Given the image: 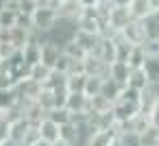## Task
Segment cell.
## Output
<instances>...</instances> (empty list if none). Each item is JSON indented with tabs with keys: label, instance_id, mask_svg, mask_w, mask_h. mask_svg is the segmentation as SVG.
<instances>
[{
	"label": "cell",
	"instance_id": "1",
	"mask_svg": "<svg viewBox=\"0 0 159 146\" xmlns=\"http://www.w3.org/2000/svg\"><path fill=\"white\" fill-rule=\"evenodd\" d=\"M59 22L57 18V9L52 7H37L31 16V24H33V33L44 37L46 33H50L55 29V24Z\"/></svg>",
	"mask_w": 159,
	"mask_h": 146
},
{
	"label": "cell",
	"instance_id": "2",
	"mask_svg": "<svg viewBox=\"0 0 159 146\" xmlns=\"http://www.w3.org/2000/svg\"><path fill=\"white\" fill-rule=\"evenodd\" d=\"M131 13H129V7H120V5H113L109 16H107V31L111 33H120L124 31V26H129L131 22Z\"/></svg>",
	"mask_w": 159,
	"mask_h": 146
},
{
	"label": "cell",
	"instance_id": "3",
	"mask_svg": "<svg viewBox=\"0 0 159 146\" xmlns=\"http://www.w3.org/2000/svg\"><path fill=\"white\" fill-rule=\"evenodd\" d=\"M55 9H57V18L59 20H66V22H74L76 24L85 7L79 2V0H61Z\"/></svg>",
	"mask_w": 159,
	"mask_h": 146
},
{
	"label": "cell",
	"instance_id": "4",
	"mask_svg": "<svg viewBox=\"0 0 159 146\" xmlns=\"http://www.w3.org/2000/svg\"><path fill=\"white\" fill-rule=\"evenodd\" d=\"M137 111H139V105L129 103V100H124V98H118V100L113 103V107H111V113H113V118H116V122H118V124L126 122V120H129V118H133Z\"/></svg>",
	"mask_w": 159,
	"mask_h": 146
},
{
	"label": "cell",
	"instance_id": "5",
	"mask_svg": "<svg viewBox=\"0 0 159 146\" xmlns=\"http://www.w3.org/2000/svg\"><path fill=\"white\" fill-rule=\"evenodd\" d=\"M59 57H61V46H57V44H52V42H48V39H42V55H39V63H42V66H46V68H50V70H55V66H57Z\"/></svg>",
	"mask_w": 159,
	"mask_h": 146
},
{
	"label": "cell",
	"instance_id": "6",
	"mask_svg": "<svg viewBox=\"0 0 159 146\" xmlns=\"http://www.w3.org/2000/svg\"><path fill=\"white\" fill-rule=\"evenodd\" d=\"M16 94H18V98H26V100H37V96L42 94V85L39 83H35L33 79H20L18 83H16Z\"/></svg>",
	"mask_w": 159,
	"mask_h": 146
},
{
	"label": "cell",
	"instance_id": "7",
	"mask_svg": "<svg viewBox=\"0 0 159 146\" xmlns=\"http://www.w3.org/2000/svg\"><path fill=\"white\" fill-rule=\"evenodd\" d=\"M20 55H22V59H24V63L29 68L31 66H37L39 63V55H42V37L35 35L29 44H24V48L20 50Z\"/></svg>",
	"mask_w": 159,
	"mask_h": 146
},
{
	"label": "cell",
	"instance_id": "8",
	"mask_svg": "<svg viewBox=\"0 0 159 146\" xmlns=\"http://www.w3.org/2000/svg\"><path fill=\"white\" fill-rule=\"evenodd\" d=\"M107 70H109V63H105L102 59L98 57H92L87 55L83 59V72L87 76H100V79H107Z\"/></svg>",
	"mask_w": 159,
	"mask_h": 146
},
{
	"label": "cell",
	"instance_id": "9",
	"mask_svg": "<svg viewBox=\"0 0 159 146\" xmlns=\"http://www.w3.org/2000/svg\"><path fill=\"white\" fill-rule=\"evenodd\" d=\"M63 107H66L70 113H87V111H89V96H85L83 92L68 94Z\"/></svg>",
	"mask_w": 159,
	"mask_h": 146
},
{
	"label": "cell",
	"instance_id": "10",
	"mask_svg": "<svg viewBox=\"0 0 159 146\" xmlns=\"http://www.w3.org/2000/svg\"><path fill=\"white\" fill-rule=\"evenodd\" d=\"M126 39H129V44H133V46H142L144 42H146V33H144V26H142V20H131L129 22V26H124V31H120Z\"/></svg>",
	"mask_w": 159,
	"mask_h": 146
},
{
	"label": "cell",
	"instance_id": "11",
	"mask_svg": "<svg viewBox=\"0 0 159 146\" xmlns=\"http://www.w3.org/2000/svg\"><path fill=\"white\" fill-rule=\"evenodd\" d=\"M129 72H131V68H129L126 61H111V63H109V70H107V79H111V81H116L118 85L126 87Z\"/></svg>",
	"mask_w": 159,
	"mask_h": 146
},
{
	"label": "cell",
	"instance_id": "12",
	"mask_svg": "<svg viewBox=\"0 0 159 146\" xmlns=\"http://www.w3.org/2000/svg\"><path fill=\"white\" fill-rule=\"evenodd\" d=\"M118 133H120V124L113 126V129H109V131H96L87 139L85 146H113L116 139H118Z\"/></svg>",
	"mask_w": 159,
	"mask_h": 146
},
{
	"label": "cell",
	"instance_id": "13",
	"mask_svg": "<svg viewBox=\"0 0 159 146\" xmlns=\"http://www.w3.org/2000/svg\"><path fill=\"white\" fill-rule=\"evenodd\" d=\"M157 100H159V85H148L139 94V111L148 116L152 111V107L157 105Z\"/></svg>",
	"mask_w": 159,
	"mask_h": 146
},
{
	"label": "cell",
	"instance_id": "14",
	"mask_svg": "<svg viewBox=\"0 0 159 146\" xmlns=\"http://www.w3.org/2000/svg\"><path fill=\"white\" fill-rule=\"evenodd\" d=\"M111 42H113L116 61H126L129 55H131V50H133V44H129V39L122 33H111Z\"/></svg>",
	"mask_w": 159,
	"mask_h": 146
},
{
	"label": "cell",
	"instance_id": "15",
	"mask_svg": "<svg viewBox=\"0 0 159 146\" xmlns=\"http://www.w3.org/2000/svg\"><path fill=\"white\" fill-rule=\"evenodd\" d=\"M33 37H35L33 29H24V26H13V29H9V42H11L18 50H22L24 44H29Z\"/></svg>",
	"mask_w": 159,
	"mask_h": 146
},
{
	"label": "cell",
	"instance_id": "16",
	"mask_svg": "<svg viewBox=\"0 0 159 146\" xmlns=\"http://www.w3.org/2000/svg\"><path fill=\"white\" fill-rule=\"evenodd\" d=\"M37 131H39V137L46 139V142H50V144H55V142L59 139V135H61V126L55 124V122L48 120V118H44V120L37 124Z\"/></svg>",
	"mask_w": 159,
	"mask_h": 146
},
{
	"label": "cell",
	"instance_id": "17",
	"mask_svg": "<svg viewBox=\"0 0 159 146\" xmlns=\"http://www.w3.org/2000/svg\"><path fill=\"white\" fill-rule=\"evenodd\" d=\"M148 126H150V120H148V116L142 113V111H137L133 118H129L126 122L120 124V129H124V131H135V133H144Z\"/></svg>",
	"mask_w": 159,
	"mask_h": 146
},
{
	"label": "cell",
	"instance_id": "18",
	"mask_svg": "<svg viewBox=\"0 0 159 146\" xmlns=\"http://www.w3.org/2000/svg\"><path fill=\"white\" fill-rule=\"evenodd\" d=\"M142 70L146 72V79L150 85H159V55H148Z\"/></svg>",
	"mask_w": 159,
	"mask_h": 146
},
{
	"label": "cell",
	"instance_id": "19",
	"mask_svg": "<svg viewBox=\"0 0 159 146\" xmlns=\"http://www.w3.org/2000/svg\"><path fill=\"white\" fill-rule=\"evenodd\" d=\"M31 126H33V124H29V122H26L24 118H20V120H16V122H11V131H9V139H11V142H16V144H22Z\"/></svg>",
	"mask_w": 159,
	"mask_h": 146
},
{
	"label": "cell",
	"instance_id": "20",
	"mask_svg": "<svg viewBox=\"0 0 159 146\" xmlns=\"http://www.w3.org/2000/svg\"><path fill=\"white\" fill-rule=\"evenodd\" d=\"M148 85H150V83H148V79H146V72H144L142 68H135V70H131V72H129L126 87H133V89L142 92V89H146Z\"/></svg>",
	"mask_w": 159,
	"mask_h": 146
},
{
	"label": "cell",
	"instance_id": "21",
	"mask_svg": "<svg viewBox=\"0 0 159 146\" xmlns=\"http://www.w3.org/2000/svg\"><path fill=\"white\" fill-rule=\"evenodd\" d=\"M85 81H87L85 72H81V74H68L66 76V92L68 94H76V92L85 94Z\"/></svg>",
	"mask_w": 159,
	"mask_h": 146
},
{
	"label": "cell",
	"instance_id": "22",
	"mask_svg": "<svg viewBox=\"0 0 159 146\" xmlns=\"http://www.w3.org/2000/svg\"><path fill=\"white\" fill-rule=\"evenodd\" d=\"M142 26H144V33H146V42L148 39H159V16L157 13H150L142 20Z\"/></svg>",
	"mask_w": 159,
	"mask_h": 146
},
{
	"label": "cell",
	"instance_id": "23",
	"mask_svg": "<svg viewBox=\"0 0 159 146\" xmlns=\"http://www.w3.org/2000/svg\"><path fill=\"white\" fill-rule=\"evenodd\" d=\"M120 94H122V85H118V83H116V81H111V79H105V81H102L100 96H105L107 100L116 103V100L120 98Z\"/></svg>",
	"mask_w": 159,
	"mask_h": 146
},
{
	"label": "cell",
	"instance_id": "24",
	"mask_svg": "<svg viewBox=\"0 0 159 146\" xmlns=\"http://www.w3.org/2000/svg\"><path fill=\"white\" fill-rule=\"evenodd\" d=\"M111 107H113V103L111 100H107L105 96H89V113H107V111H111Z\"/></svg>",
	"mask_w": 159,
	"mask_h": 146
},
{
	"label": "cell",
	"instance_id": "25",
	"mask_svg": "<svg viewBox=\"0 0 159 146\" xmlns=\"http://www.w3.org/2000/svg\"><path fill=\"white\" fill-rule=\"evenodd\" d=\"M129 13L133 20H144L146 16H150V7H148V0H133L129 5Z\"/></svg>",
	"mask_w": 159,
	"mask_h": 146
},
{
	"label": "cell",
	"instance_id": "26",
	"mask_svg": "<svg viewBox=\"0 0 159 146\" xmlns=\"http://www.w3.org/2000/svg\"><path fill=\"white\" fill-rule=\"evenodd\" d=\"M61 52H63V55H68L70 59H76V61H83V59L87 57V52H85V50H83V48L74 42V37L61 46Z\"/></svg>",
	"mask_w": 159,
	"mask_h": 146
},
{
	"label": "cell",
	"instance_id": "27",
	"mask_svg": "<svg viewBox=\"0 0 159 146\" xmlns=\"http://www.w3.org/2000/svg\"><path fill=\"white\" fill-rule=\"evenodd\" d=\"M146 57H148V55H146L144 46H133V50H131V55H129L126 63H129V68H131V70H135V68H142V66H144Z\"/></svg>",
	"mask_w": 159,
	"mask_h": 146
},
{
	"label": "cell",
	"instance_id": "28",
	"mask_svg": "<svg viewBox=\"0 0 159 146\" xmlns=\"http://www.w3.org/2000/svg\"><path fill=\"white\" fill-rule=\"evenodd\" d=\"M50 76V68H46V66H42V63H37V66H31L29 68V79H33L35 83H39L42 87H44V83H46V79Z\"/></svg>",
	"mask_w": 159,
	"mask_h": 146
},
{
	"label": "cell",
	"instance_id": "29",
	"mask_svg": "<svg viewBox=\"0 0 159 146\" xmlns=\"http://www.w3.org/2000/svg\"><path fill=\"white\" fill-rule=\"evenodd\" d=\"M118 144H120V146H142V137H139V133H135V131H124V129H120V133H118Z\"/></svg>",
	"mask_w": 159,
	"mask_h": 146
},
{
	"label": "cell",
	"instance_id": "30",
	"mask_svg": "<svg viewBox=\"0 0 159 146\" xmlns=\"http://www.w3.org/2000/svg\"><path fill=\"white\" fill-rule=\"evenodd\" d=\"M16 103H18L16 89H2V87H0V113L7 111L9 107H13Z\"/></svg>",
	"mask_w": 159,
	"mask_h": 146
},
{
	"label": "cell",
	"instance_id": "31",
	"mask_svg": "<svg viewBox=\"0 0 159 146\" xmlns=\"http://www.w3.org/2000/svg\"><path fill=\"white\" fill-rule=\"evenodd\" d=\"M46 118H48V120H52L55 124L63 126V124H68V122H70V111H68L66 107H57V109L48 111V113H46Z\"/></svg>",
	"mask_w": 159,
	"mask_h": 146
},
{
	"label": "cell",
	"instance_id": "32",
	"mask_svg": "<svg viewBox=\"0 0 159 146\" xmlns=\"http://www.w3.org/2000/svg\"><path fill=\"white\" fill-rule=\"evenodd\" d=\"M142 146H159V126H148L144 133H139Z\"/></svg>",
	"mask_w": 159,
	"mask_h": 146
},
{
	"label": "cell",
	"instance_id": "33",
	"mask_svg": "<svg viewBox=\"0 0 159 146\" xmlns=\"http://www.w3.org/2000/svg\"><path fill=\"white\" fill-rule=\"evenodd\" d=\"M102 81L100 76H87L85 81V96H98L100 94V87H102Z\"/></svg>",
	"mask_w": 159,
	"mask_h": 146
},
{
	"label": "cell",
	"instance_id": "34",
	"mask_svg": "<svg viewBox=\"0 0 159 146\" xmlns=\"http://www.w3.org/2000/svg\"><path fill=\"white\" fill-rule=\"evenodd\" d=\"M16 22H18V11L0 9V26H2V29H13Z\"/></svg>",
	"mask_w": 159,
	"mask_h": 146
},
{
	"label": "cell",
	"instance_id": "35",
	"mask_svg": "<svg viewBox=\"0 0 159 146\" xmlns=\"http://www.w3.org/2000/svg\"><path fill=\"white\" fill-rule=\"evenodd\" d=\"M9 131H11V122L0 113V144L9 142Z\"/></svg>",
	"mask_w": 159,
	"mask_h": 146
},
{
	"label": "cell",
	"instance_id": "36",
	"mask_svg": "<svg viewBox=\"0 0 159 146\" xmlns=\"http://www.w3.org/2000/svg\"><path fill=\"white\" fill-rule=\"evenodd\" d=\"M37 0H20V9L18 13H24V16H33V11L37 9Z\"/></svg>",
	"mask_w": 159,
	"mask_h": 146
},
{
	"label": "cell",
	"instance_id": "37",
	"mask_svg": "<svg viewBox=\"0 0 159 146\" xmlns=\"http://www.w3.org/2000/svg\"><path fill=\"white\" fill-rule=\"evenodd\" d=\"M16 52H18V48H16L11 42H2V44H0V57H2L5 61H7V59H11Z\"/></svg>",
	"mask_w": 159,
	"mask_h": 146
},
{
	"label": "cell",
	"instance_id": "38",
	"mask_svg": "<svg viewBox=\"0 0 159 146\" xmlns=\"http://www.w3.org/2000/svg\"><path fill=\"white\" fill-rule=\"evenodd\" d=\"M37 139H39V131H37V126H31L26 137H24V142H22V146H33Z\"/></svg>",
	"mask_w": 159,
	"mask_h": 146
},
{
	"label": "cell",
	"instance_id": "39",
	"mask_svg": "<svg viewBox=\"0 0 159 146\" xmlns=\"http://www.w3.org/2000/svg\"><path fill=\"white\" fill-rule=\"evenodd\" d=\"M142 46H144L146 55H159V39H148V42H144Z\"/></svg>",
	"mask_w": 159,
	"mask_h": 146
},
{
	"label": "cell",
	"instance_id": "40",
	"mask_svg": "<svg viewBox=\"0 0 159 146\" xmlns=\"http://www.w3.org/2000/svg\"><path fill=\"white\" fill-rule=\"evenodd\" d=\"M148 120H150L152 126H159V100H157V105L152 107V111L148 113Z\"/></svg>",
	"mask_w": 159,
	"mask_h": 146
},
{
	"label": "cell",
	"instance_id": "41",
	"mask_svg": "<svg viewBox=\"0 0 159 146\" xmlns=\"http://www.w3.org/2000/svg\"><path fill=\"white\" fill-rule=\"evenodd\" d=\"M148 7H150V13L159 16V0H148Z\"/></svg>",
	"mask_w": 159,
	"mask_h": 146
},
{
	"label": "cell",
	"instance_id": "42",
	"mask_svg": "<svg viewBox=\"0 0 159 146\" xmlns=\"http://www.w3.org/2000/svg\"><path fill=\"white\" fill-rule=\"evenodd\" d=\"M79 2H81L85 9H92V7H96V5H98V0H79Z\"/></svg>",
	"mask_w": 159,
	"mask_h": 146
},
{
	"label": "cell",
	"instance_id": "43",
	"mask_svg": "<svg viewBox=\"0 0 159 146\" xmlns=\"http://www.w3.org/2000/svg\"><path fill=\"white\" fill-rule=\"evenodd\" d=\"M111 2H113V5H120V7H129L133 0H111Z\"/></svg>",
	"mask_w": 159,
	"mask_h": 146
},
{
	"label": "cell",
	"instance_id": "44",
	"mask_svg": "<svg viewBox=\"0 0 159 146\" xmlns=\"http://www.w3.org/2000/svg\"><path fill=\"white\" fill-rule=\"evenodd\" d=\"M33 146H52V144H50V142H46V139H42V137H39V139H37V142H35V144H33Z\"/></svg>",
	"mask_w": 159,
	"mask_h": 146
},
{
	"label": "cell",
	"instance_id": "45",
	"mask_svg": "<svg viewBox=\"0 0 159 146\" xmlns=\"http://www.w3.org/2000/svg\"><path fill=\"white\" fill-rule=\"evenodd\" d=\"M52 146H72V144H70V142H66V139H57Z\"/></svg>",
	"mask_w": 159,
	"mask_h": 146
},
{
	"label": "cell",
	"instance_id": "46",
	"mask_svg": "<svg viewBox=\"0 0 159 146\" xmlns=\"http://www.w3.org/2000/svg\"><path fill=\"white\" fill-rule=\"evenodd\" d=\"M0 146H22V144H16V142H11V139H9V142H5V144H0Z\"/></svg>",
	"mask_w": 159,
	"mask_h": 146
},
{
	"label": "cell",
	"instance_id": "47",
	"mask_svg": "<svg viewBox=\"0 0 159 146\" xmlns=\"http://www.w3.org/2000/svg\"><path fill=\"white\" fill-rule=\"evenodd\" d=\"M2 66H5V59H2V57H0V68H2Z\"/></svg>",
	"mask_w": 159,
	"mask_h": 146
},
{
	"label": "cell",
	"instance_id": "48",
	"mask_svg": "<svg viewBox=\"0 0 159 146\" xmlns=\"http://www.w3.org/2000/svg\"><path fill=\"white\" fill-rule=\"evenodd\" d=\"M113 146H120V144H118V139H116V144H113Z\"/></svg>",
	"mask_w": 159,
	"mask_h": 146
}]
</instances>
